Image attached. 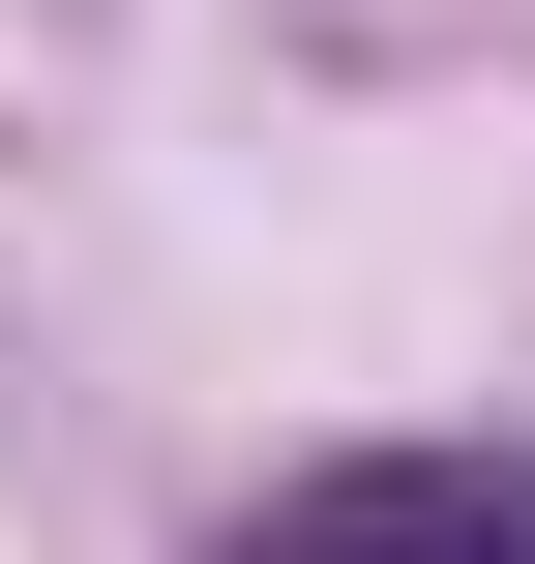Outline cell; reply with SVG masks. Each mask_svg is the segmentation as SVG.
I'll return each instance as SVG.
<instances>
[{
  "instance_id": "cell-1",
  "label": "cell",
  "mask_w": 535,
  "mask_h": 564,
  "mask_svg": "<svg viewBox=\"0 0 535 564\" xmlns=\"http://www.w3.org/2000/svg\"><path fill=\"white\" fill-rule=\"evenodd\" d=\"M208 564H535V446H328V476H238Z\"/></svg>"
}]
</instances>
